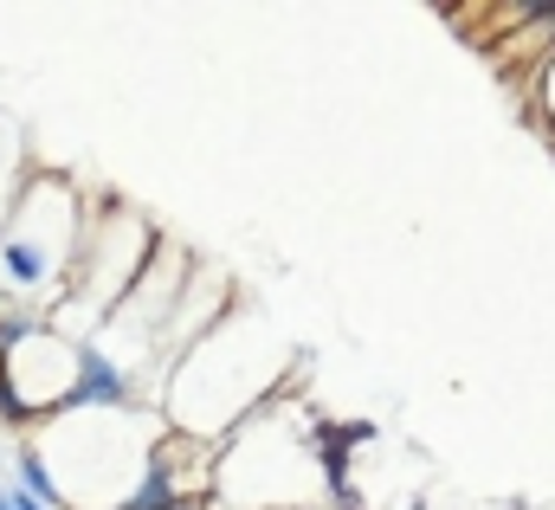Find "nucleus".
I'll return each mask as SVG.
<instances>
[{"instance_id":"nucleus-1","label":"nucleus","mask_w":555,"mask_h":510,"mask_svg":"<svg viewBox=\"0 0 555 510\" xmlns=\"http://www.w3.org/2000/svg\"><path fill=\"white\" fill-rule=\"evenodd\" d=\"M291 375V349L266 330L259 310H246L233 297V310L168 362L162 375V420L168 433L194 439V446H220L233 426H246L266 400L284 394Z\"/></svg>"},{"instance_id":"nucleus-2","label":"nucleus","mask_w":555,"mask_h":510,"mask_svg":"<svg viewBox=\"0 0 555 510\" xmlns=\"http://www.w3.org/2000/svg\"><path fill=\"white\" fill-rule=\"evenodd\" d=\"M85 227H91V201L72 181H59V175L20 181V194L0 220V310H13V304L52 310L78 265Z\"/></svg>"},{"instance_id":"nucleus-3","label":"nucleus","mask_w":555,"mask_h":510,"mask_svg":"<svg viewBox=\"0 0 555 510\" xmlns=\"http://www.w3.org/2000/svg\"><path fill=\"white\" fill-rule=\"evenodd\" d=\"M343 426H349V439H356V446H369V439H375V433H382V426H375V420H343Z\"/></svg>"},{"instance_id":"nucleus-4","label":"nucleus","mask_w":555,"mask_h":510,"mask_svg":"<svg viewBox=\"0 0 555 510\" xmlns=\"http://www.w3.org/2000/svg\"><path fill=\"white\" fill-rule=\"evenodd\" d=\"M0 510H13V492H0Z\"/></svg>"}]
</instances>
